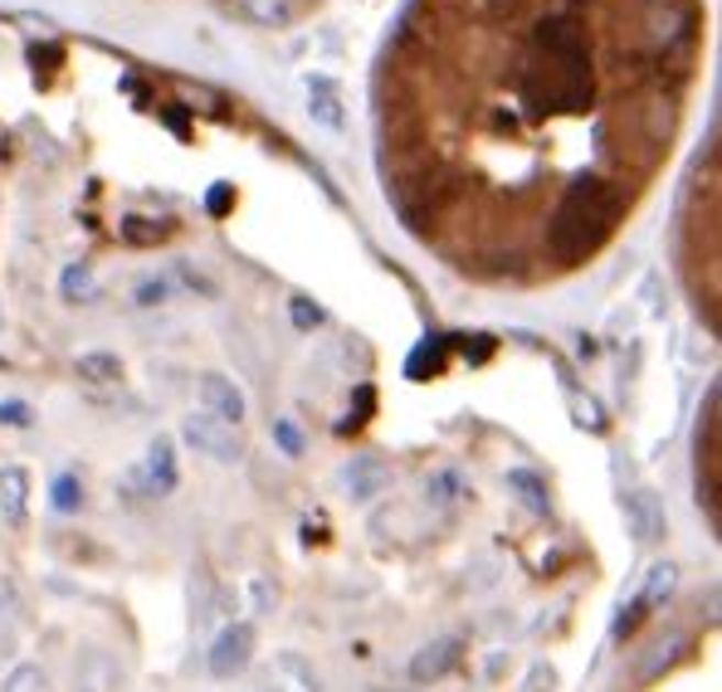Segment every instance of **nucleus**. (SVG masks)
<instances>
[{
  "label": "nucleus",
  "mask_w": 722,
  "mask_h": 692,
  "mask_svg": "<svg viewBox=\"0 0 722 692\" xmlns=\"http://www.w3.org/2000/svg\"><path fill=\"white\" fill-rule=\"evenodd\" d=\"M180 439H186V444L196 449L200 459H216V463H240V459H244L240 429L220 425V419H210L206 410H200V415H186V419H180Z\"/></svg>",
  "instance_id": "1"
},
{
  "label": "nucleus",
  "mask_w": 722,
  "mask_h": 692,
  "mask_svg": "<svg viewBox=\"0 0 722 692\" xmlns=\"http://www.w3.org/2000/svg\"><path fill=\"white\" fill-rule=\"evenodd\" d=\"M503 487L517 497V507H527L533 517H547L551 513V493H547V479L533 469H507L503 473Z\"/></svg>",
  "instance_id": "11"
},
{
  "label": "nucleus",
  "mask_w": 722,
  "mask_h": 692,
  "mask_svg": "<svg viewBox=\"0 0 722 692\" xmlns=\"http://www.w3.org/2000/svg\"><path fill=\"white\" fill-rule=\"evenodd\" d=\"M0 425L6 429H30L35 425V410L25 400H0Z\"/></svg>",
  "instance_id": "25"
},
{
  "label": "nucleus",
  "mask_w": 722,
  "mask_h": 692,
  "mask_svg": "<svg viewBox=\"0 0 722 692\" xmlns=\"http://www.w3.org/2000/svg\"><path fill=\"white\" fill-rule=\"evenodd\" d=\"M250 663H254V624H250V619L225 624V629L216 634V639H210V653H206L210 678H220V683H230V678H240Z\"/></svg>",
  "instance_id": "2"
},
{
  "label": "nucleus",
  "mask_w": 722,
  "mask_h": 692,
  "mask_svg": "<svg viewBox=\"0 0 722 692\" xmlns=\"http://www.w3.org/2000/svg\"><path fill=\"white\" fill-rule=\"evenodd\" d=\"M274 605H278V585L269 581V575H250V609L259 619L264 615H274Z\"/></svg>",
  "instance_id": "20"
},
{
  "label": "nucleus",
  "mask_w": 722,
  "mask_h": 692,
  "mask_svg": "<svg viewBox=\"0 0 722 692\" xmlns=\"http://www.w3.org/2000/svg\"><path fill=\"white\" fill-rule=\"evenodd\" d=\"M571 415H577V425L591 429V435H601V429H605V415H601V405H595L591 395H577V391H571Z\"/></svg>",
  "instance_id": "23"
},
{
  "label": "nucleus",
  "mask_w": 722,
  "mask_h": 692,
  "mask_svg": "<svg viewBox=\"0 0 722 692\" xmlns=\"http://www.w3.org/2000/svg\"><path fill=\"white\" fill-rule=\"evenodd\" d=\"M679 590V565L674 561H659V565H649V575H645V585H639V595H635V605L639 609H659L664 600Z\"/></svg>",
  "instance_id": "13"
},
{
  "label": "nucleus",
  "mask_w": 722,
  "mask_h": 692,
  "mask_svg": "<svg viewBox=\"0 0 722 692\" xmlns=\"http://www.w3.org/2000/svg\"><path fill=\"white\" fill-rule=\"evenodd\" d=\"M342 483H347V493H352V503L367 507V503H376L381 493H391V483L396 479H391V469L376 459V453H361V459L347 463Z\"/></svg>",
  "instance_id": "7"
},
{
  "label": "nucleus",
  "mask_w": 722,
  "mask_h": 692,
  "mask_svg": "<svg viewBox=\"0 0 722 692\" xmlns=\"http://www.w3.org/2000/svg\"><path fill=\"white\" fill-rule=\"evenodd\" d=\"M371 692H420V688H371Z\"/></svg>",
  "instance_id": "29"
},
{
  "label": "nucleus",
  "mask_w": 722,
  "mask_h": 692,
  "mask_svg": "<svg viewBox=\"0 0 722 692\" xmlns=\"http://www.w3.org/2000/svg\"><path fill=\"white\" fill-rule=\"evenodd\" d=\"M473 497V483L464 469H455V463H445V469H435L430 479H425V507L430 513H455V507H464Z\"/></svg>",
  "instance_id": "8"
},
{
  "label": "nucleus",
  "mask_w": 722,
  "mask_h": 692,
  "mask_svg": "<svg viewBox=\"0 0 722 692\" xmlns=\"http://www.w3.org/2000/svg\"><path fill=\"white\" fill-rule=\"evenodd\" d=\"M679 649H683V639H679V634H669V639H664L659 649H654V658H649V663L639 668V678H645V683H654V678H659L664 668H669L674 658H679Z\"/></svg>",
  "instance_id": "21"
},
{
  "label": "nucleus",
  "mask_w": 722,
  "mask_h": 692,
  "mask_svg": "<svg viewBox=\"0 0 722 692\" xmlns=\"http://www.w3.org/2000/svg\"><path fill=\"white\" fill-rule=\"evenodd\" d=\"M459 663H464V639H459V634H439V639L420 644V649L411 653L405 673H411V688H435V683H445Z\"/></svg>",
  "instance_id": "3"
},
{
  "label": "nucleus",
  "mask_w": 722,
  "mask_h": 692,
  "mask_svg": "<svg viewBox=\"0 0 722 692\" xmlns=\"http://www.w3.org/2000/svg\"><path fill=\"white\" fill-rule=\"evenodd\" d=\"M206 206H210V215H225V210H230V186H216V190H210Z\"/></svg>",
  "instance_id": "28"
},
{
  "label": "nucleus",
  "mask_w": 722,
  "mask_h": 692,
  "mask_svg": "<svg viewBox=\"0 0 722 692\" xmlns=\"http://www.w3.org/2000/svg\"><path fill=\"white\" fill-rule=\"evenodd\" d=\"M25 517H30V469L6 463L0 469V521L6 527H25Z\"/></svg>",
  "instance_id": "10"
},
{
  "label": "nucleus",
  "mask_w": 722,
  "mask_h": 692,
  "mask_svg": "<svg viewBox=\"0 0 722 692\" xmlns=\"http://www.w3.org/2000/svg\"><path fill=\"white\" fill-rule=\"evenodd\" d=\"M50 507H54L59 517L84 513V479H78V473H54V483H50Z\"/></svg>",
  "instance_id": "15"
},
{
  "label": "nucleus",
  "mask_w": 722,
  "mask_h": 692,
  "mask_svg": "<svg viewBox=\"0 0 722 692\" xmlns=\"http://www.w3.org/2000/svg\"><path fill=\"white\" fill-rule=\"evenodd\" d=\"M0 692H50V678H44L40 663H15L6 673V688Z\"/></svg>",
  "instance_id": "18"
},
{
  "label": "nucleus",
  "mask_w": 722,
  "mask_h": 692,
  "mask_svg": "<svg viewBox=\"0 0 722 692\" xmlns=\"http://www.w3.org/2000/svg\"><path fill=\"white\" fill-rule=\"evenodd\" d=\"M59 293H64V303H94L98 298V278H94V268L88 264H69L64 268V278H59Z\"/></svg>",
  "instance_id": "16"
},
{
  "label": "nucleus",
  "mask_w": 722,
  "mask_h": 692,
  "mask_svg": "<svg viewBox=\"0 0 722 692\" xmlns=\"http://www.w3.org/2000/svg\"><path fill=\"white\" fill-rule=\"evenodd\" d=\"M620 513H625V527L639 547H654V541L669 537V513H664V497H654L649 487H630L620 497Z\"/></svg>",
  "instance_id": "4"
},
{
  "label": "nucleus",
  "mask_w": 722,
  "mask_h": 692,
  "mask_svg": "<svg viewBox=\"0 0 722 692\" xmlns=\"http://www.w3.org/2000/svg\"><path fill=\"white\" fill-rule=\"evenodd\" d=\"M74 376L88 381V385H118L122 381V361L112 356V351H84V356L74 361Z\"/></svg>",
  "instance_id": "14"
},
{
  "label": "nucleus",
  "mask_w": 722,
  "mask_h": 692,
  "mask_svg": "<svg viewBox=\"0 0 722 692\" xmlns=\"http://www.w3.org/2000/svg\"><path fill=\"white\" fill-rule=\"evenodd\" d=\"M196 391H200V405H206L210 419H220V425H230V429L244 425V415H250V400H244V391H240V385H234L230 376H220V371H206Z\"/></svg>",
  "instance_id": "5"
},
{
  "label": "nucleus",
  "mask_w": 722,
  "mask_h": 692,
  "mask_svg": "<svg viewBox=\"0 0 722 692\" xmlns=\"http://www.w3.org/2000/svg\"><path fill=\"white\" fill-rule=\"evenodd\" d=\"M269 435H274V444L284 449V459H303V449H308V439H303V429L293 425V419H274Z\"/></svg>",
  "instance_id": "19"
},
{
  "label": "nucleus",
  "mask_w": 722,
  "mask_h": 692,
  "mask_svg": "<svg viewBox=\"0 0 722 692\" xmlns=\"http://www.w3.org/2000/svg\"><path fill=\"white\" fill-rule=\"evenodd\" d=\"M288 317H293V327H298V332H318V327L327 322V312L313 298H293L288 303Z\"/></svg>",
  "instance_id": "22"
},
{
  "label": "nucleus",
  "mask_w": 722,
  "mask_h": 692,
  "mask_svg": "<svg viewBox=\"0 0 722 692\" xmlns=\"http://www.w3.org/2000/svg\"><path fill=\"white\" fill-rule=\"evenodd\" d=\"M122 240H132V244H156V240H166V224H152V220H122Z\"/></svg>",
  "instance_id": "24"
},
{
  "label": "nucleus",
  "mask_w": 722,
  "mask_h": 692,
  "mask_svg": "<svg viewBox=\"0 0 722 692\" xmlns=\"http://www.w3.org/2000/svg\"><path fill=\"white\" fill-rule=\"evenodd\" d=\"M234 10H240L244 20H259V25H288V20H293L288 0H240Z\"/></svg>",
  "instance_id": "17"
},
{
  "label": "nucleus",
  "mask_w": 722,
  "mask_h": 692,
  "mask_svg": "<svg viewBox=\"0 0 722 692\" xmlns=\"http://www.w3.org/2000/svg\"><path fill=\"white\" fill-rule=\"evenodd\" d=\"M551 688H557V668L537 663V668H533V678H527V692H551Z\"/></svg>",
  "instance_id": "27"
},
{
  "label": "nucleus",
  "mask_w": 722,
  "mask_h": 692,
  "mask_svg": "<svg viewBox=\"0 0 722 692\" xmlns=\"http://www.w3.org/2000/svg\"><path fill=\"white\" fill-rule=\"evenodd\" d=\"M274 683L288 688V692H322L318 668H313L303 653H293V649H284V653L274 658Z\"/></svg>",
  "instance_id": "12"
},
{
  "label": "nucleus",
  "mask_w": 722,
  "mask_h": 692,
  "mask_svg": "<svg viewBox=\"0 0 722 692\" xmlns=\"http://www.w3.org/2000/svg\"><path fill=\"white\" fill-rule=\"evenodd\" d=\"M142 487L146 497H172L180 487V469H176V439L156 435L146 444V463H142Z\"/></svg>",
  "instance_id": "6"
},
{
  "label": "nucleus",
  "mask_w": 722,
  "mask_h": 692,
  "mask_svg": "<svg viewBox=\"0 0 722 692\" xmlns=\"http://www.w3.org/2000/svg\"><path fill=\"white\" fill-rule=\"evenodd\" d=\"M342 88L332 84L327 74H308V118L327 132H342L347 128V112H342Z\"/></svg>",
  "instance_id": "9"
},
{
  "label": "nucleus",
  "mask_w": 722,
  "mask_h": 692,
  "mask_svg": "<svg viewBox=\"0 0 722 692\" xmlns=\"http://www.w3.org/2000/svg\"><path fill=\"white\" fill-rule=\"evenodd\" d=\"M166 298H172V283L166 278H146L138 288V308H162Z\"/></svg>",
  "instance_id": "26"
}]
</instances>
